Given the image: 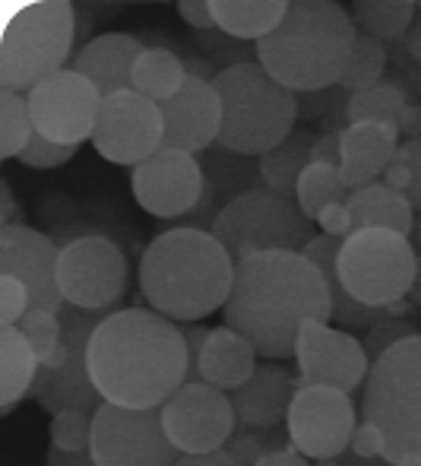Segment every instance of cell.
<instances>
[{
    "instance_id": "obj_28",
    "label": "cell",
    "mask_w": 421,
    "mask_h": 466,
    "mask_svg": "<svg viewBox=\"0 0 421 466\" xmlns=\"http://www.w3.org/2000/svg\"><path fill=\"white\" fill-rule=\"evenodd\" d=\"M38 356L19 327H0V410L10 412L29 397L38 374Z\"/></svg>"
},
{
    "instance_id": "obj_14",
    "label": "cell",
    "mask_w": 421,
    "mask_h": 466,
    "mask_svg": "<svg viewBox=\"0 0 421 466\" xmlns=\"http://www.w3.org/2000/svg\"><path fill=\"white\" fill-rule=\"evenodd\" d=\"M92 147L102 159L115 162V166H143L165 147L162 105L134 93V89L102 98Z\"/></svg>"
},
{
    "instance_id": "obj_32",
    "label": "cell",
    "mask_w": 421,
    "mask_h": 466,
    "mask_svg": "<svg viewBox=\"0 0 421 466\" xmlns=\"http://www.w3.org/2000/svg\"><path fill=\"white\" fill-rule=\"evenodd\" d=\"M348 124L374 121V124H399L403 111L409 108L403 83L396 80H380L377 86L361 89V93L348 96Z\"/></svg>"
},
{
    "instance_id": "obj_54",
    "label": "cell",
    "mask_w": 421,
    "mask_h": 466,
    "mask_svg": "<svg viewBox=\"0 0 421 466\" xmlns=\"http://www.w3.org/2000/svg\"><path fill=\"white\" fill-rule=\"evenodd\" d=\"M184 67H187V76H194V80H203V83H213L219 80V74H216V64L203 61V57H187L184 61Z\"/></svg>"
},
{
    "instance_id": "obj_30",
    "label": "cell",
    "mask_w": 421,
    "mask_h": 466,
    "mask_svg": "<svg viewBox=\"0 0 421 466\" xmlns=\"http://www.w3.org/2000/svg\"><path fill=\"white\" fill-rule=\"evenodd\" d=\"M187 83V67L168 48H146L134 67V93L153 98V102H168L181 93Z\"/></svg>"
},
{
    "instance_id": "obj_57",
    "label": "cell",
    "mask_w": 421,
    "mask_h": 466,
    "mask_svg": "<svg viewBox=\"0 0 421 466\" xmlns=\"http://www.w3.org/2000/svg\"><path fill=\"white\" fill-rule=\"evenodd\" d=\"M403 42H406V51H409V57H412V61L421 64V19H418L416 25H412L409 32H406V38H403Z\"/></svg>"
},
{
    "instance_id": "obj_6",
    "label": "cell",
    "mask_w": 421,
    "mask_h": 466,
    "mask_svg": "<svg viewBox=\"0 0 421 466\" xmlns=\"http://www.w3.org/2000/svg\"><path fill=\"white\" fill-rule=\"evenodd\" d=\"M361 422L377 425L393 466H421V333L371 365L361 387Z\"/></svg>"
},
{
    "instance_id": "obj_23",
    "label": "cell",
    "mask_w": 421,
    "mask_h": 466,
    "mask_svg": "<svg viewBox=\"0 0 421 466\" xmlns=\"http://www.w3.org/2000/svg\"><path fill=\"white\" fill-rule=\"evenodd\" d=\"M143 42L127 32H105L95 35L80 55L70 61V70L83 74L102 98L134 89V67L143 55Z\"/></svg>"
},
{
    "instance_id": "obj_21",
    "label": "cell",
    "mask_w": 421,
    "mask_h": 466,
    "mask_svg": "<svg viewBox=\"0 0 421 466\" xmlns=\"http://www.w3.org/2000/svg\"><path fill=\"white\" fill-rule=\"evenodd\" d=\"M342 162H339V178L348 190H361L367 185H377L390 162L399 153V127L396 124H348L339 134Z\"/></svg>"
},
{
    "instance_id": "obj_27",
    "label": "cell",
    "mask_w": 421,
    "mask_h": 466,
    "mask_svg": "<svg viewBox=\"0 0 421 466\" xmlns=\"http://www.w3.org/2000/svg\"><path fill=\"white\" fill-rule=\"evenodd\" d=\"M213 19L232 38H260L273 35L288 13V0H209Z\"/></svg>"
},
{
    "instance_id": "obj_46",
    "label": "cell",
    "mask_w": 421,
    "mask_h": 466,
    "mask_svg": "<svg viewBox=\"0 0 421 466\" xmlns=\"http://www.w3.org/2000/svg\"><path fill=\"white\" fill-rule=\"evenodd\" d=\"M311 162H320V166H333L339 168L342 162V147H339V130H330V134H320L311 147Z\"/></svg>"
},
{
    "instance_id": "obj_59",
    "label": "cell",
    "mask_w": 421,
    "mask_h": 466,
    "mask_svg": "<svg viewBox=\"0 0 421 466\" xmlns=\"http://www.w3.org/2000/svg\"><path fill=\"white\" fill-rule=\"evenodd\" d=\"M409 241H412V248H416V254H421V213H416V226H412Z\"/></svg>"
},
{
    "instance_id": "obj_55",
    "label": "cell",
    "mask_w": 421,
    "mask_h": 466,
    "mask_svg": "<svg viewBox=\"0 0 421 466\" xmlns=\"http://www.w3.org/2000/svg\"><path fill=\"white\" fill-rule=\"evenodd\" d=\"M326 466H393L386 457H358L352 448L346 451L342 457H336V461H330Z\"/></svg>"
},
{
    "instance_id": "obj_26",
    "label": "cell",
    "mask_w": 421,
    "mask_h": 466,
    "mask_svg": "<svg viewBox=\"0 0 421 466\" xmlns=\"http://www.w3.org/2000/svg\"><path fill=\"white\" fill-rule=\"evenodd\" d=\"M348 213H352V228H390L399 235H412L416 226V209L406 200V194H396L377 181V185H367L361 190H352L346 200Z\"/></svg>"
},
{
    "instance_id": "obj_1",
    "label": "cell",
    "mask_w": 421,
    "mask_h": 466,
    "mask_svg": "<svg viewBox=\"0 0 421 466\" xmlns=\"http://www.w3.org/2000/svg\"><path fill=\"white\" fill-rule=\"evenodd\" d=\"M222 318L226 327L254 346L263 362H282L295 356V343L307 320L330 324V286L305 254H251L235 264L232 295Z\"/></svg>"
},
{
    "instance_id": "obj_50",
    "label": "cell",
    "mask_w": 421,
    "mask_h": 466,
    "mask_svg": "<svg viewBox=\"0 0 421 466\" xmlns=\"http://www.w3.org/2000/svg\"><path fill=\"white\" fill-rule=\"evenodd\" d=\"M384 181L386 187L390 190H396V194H406L409 190V185H412V172H409V166H406L403 159H399V153H396V159L390 162V168L384 172Z\"/></svg>"
},
{
    "instance_id": "obj_8",
    "label": "cell",
    "mask_w": 421,
    "mask_h": 466,
    "mask_svg": "<svg viewBox=\"0 0 421 466\" xmlns=\"http://www.w3.org/2000/svg\"><path fill=\"white\" fill-rule=\"evenodd\" d=\"M209 232L216 235V241L226 248L235 264L251 254L266 251L305 254L307 245L317 238L314 222L301 213L298 203L269 187H251L232 197L216 216Z\"/></svg>"
},
{
    "instance_id": "obj_16",
    "label": "cell",
    "mask_w": 421,
    "mask_h": 466,
    "mask_svg": "<svg viewBox=\"0 0 421 466\" xmlns=\"http://www.w3.org/2000/svg\"><path fill=\"white\" fill-rule=\"evenodd\" d=\"M162 425H165L168 441L175 444L177 454H209L228 444V438L238 429L232 397L216 387L184 384L171 400L162 406Z\"/></svg>"
},
{
    "instance_id": "obj_7",
    "label": "cell",
    "mask_w": 421,
    "mask_h": 466,
    "mask_svg": "<svg viewBox=\"0 0 421 466\" xmlns=\"http://www.w3.org/2000/svg\"><path fill=\"white\" fill-rule=\"evenodd\" d=\"M76 55V4L35 0L6 19L0 38V86L32 93L70 67Z\"/></svg>"
},
{
    "instance_id": "obj_22",
    "label": "cell",
    "mask_w": 421,
    "mask_h": 466,
    "mask_svg": "<svg viewBox=\"0 0 421 466\" xmlns=\"http://www.w3.org/2000/svg\"><path fill=\"white\" fill-rule=\"evenodd\" d=\"M298 387H301L298 374H292L276 362H260L254 378L241 390L228 393V397H232L235 416H238L241 425L276 429V425H286Z\"/></svg>"
},
{
    "instance_id": "obj_12",
    "label": "cell",
    "mask_w": 421,
    "mask_h": 466,
    "mask_svg": "<svg viewBox=\"0 0 421 466\" xmlns=\"http://www.w3.org/2000/svg\"><path fill=\"white\" fill-rule=\"evenodd\" d=\"M92 457L98 466H175L162 410H121L102 403L92 416Z\"/></svg>"
},
{
    "instance_id": "obj_5",
    "label": "cell",
    "mask_w": 421,
    "mask_h": 466,
    "mask_svg": "<svg viewBox=\"0 0 421 466\" xmlns=\"http://www.w3.org/2000/svg\"><path fill=\"white\" fill-rule=\"evenodd\" d=\"M222 98L219 147L238 156H266L295 134L298 98L276 83L260 64H232L219 70Z\"/></svg>"
},
{
    "instance_id": "obj_45",
    "label": "cell",
    "mask_w": 421,
    "mask_h": 466,
    "mask_svg": "<svg viewBox=\"0 0 421 466\" xmlns=\"http://www.w3.org/2000/svg\"><path fill=\"white\" fill-rule=\"evenodd\" d=\"M352 451L358 457H384V435L377 431V425L358 422L355 438H352Z\"/></svg>"
},
{
    "instance_id": "obj_29",
    "label": "cell",
    "mask_w": 421,
    "mask_h": 466,
    "mask_svg": "<svg viewBox=\"0 0 421 466\" xmlns=\"http://www.w3.org/2000/svg\"><path fill=\"white\" fill-rule=\"evenodd\" d=\"M314 140H317V137H314L311 130H295L286 143H279V147L269 149L266 156H260L256 172H260L263 187L295 200V190H298L301 175H305V168L311 166Z\"/></svg>"
},
{
    "instance_id": "obj_40",
    "label": "cell",
    "mask_w": 421,
    "mask_h": 466,
    "mask_svg": "<svg viewBox=\"0 0 421 466\" xmlns=\"http://www.w3.org/2000/svg\"><path fill=\"white\" fill-rule=\"evenodd\" d=\"M76 149L80 147H61V143H51L45 140V137H32L29 147L19 153V162L29 168H57L64 166V162H70L76 156Z\"/></svg>"
},
{
    "instance_id": "obj_52",
    "label": "cell",
    "mask_w": 421,
    "mask_h": 466,
    "mask_svg": "<svg viewBox=\"0 0 421 466\" xmlns=\"http://www.w3.org/2000/svg\"><path fill=\"white\" fill-rule=\"evenodd\" d=\"M399 137H406V140H421V105H409V108L403 111V117H399Z\"/></svg>"
},
{
    "instance_id": "obj_11",
    "label": "cell",
    "mask_w": 421,
    "mask_h": 466,
    "mask_svg": "<svg viewBox=\"0 0 421 466\" xmlns=\"http://www.w3.org/2000/svg\"><path fill=\"white\" fill-rule=\"evenodd\" d=\"M57 286L64 301L83 311L117 308L127 289V258L105 235H80L61 248Z\"/></svg>"
},
{
    "instance_id": "obj_34",
    "label": "cell",
    "mask_w": 421,
    "mask_h": 466,
    "mask_svg": "<svg viewBox=\"0 0 421 466\" xmlns=\"http://www.w3.org/2000/svg\"><path fill=\"white\" fill-rule=\"evenodd\" d=\"M384 70H386V45L365 35V32H358V38L352 45V55L346 61V70L339 76V86L352 89V93L371 89L384 80Z\"/></svg>"
},
{
    "instance_id": "obj_2",
    "label": "cell",
    "mask_w": 421,
    "mask_h": 466,
    "mask_svg": "<svg viewBox=\"0 0 421 466\" xmlns=\"http://www.w3.org/2000/svg\"><path fill=\"white\" fill-rule=\"evenodd\" d=\"M98 397L121 410H162L187 384V343L175 320L153 308H121L89 339Z\"/></svg>"
},
{
    "instance_id": "obj_10",
    "label": "cell",
    "mask_w": 421,
    "mask_h": 466,
    "mask_svg": "<svg viewBox=\"0 0 421 466\" xmlns=\"http://www.w3.org/2000/svg\"><path fill=\"white\" fill-rule=\"evenodd\" d=\"M115 311L121 308H105V311H83L74 305L61 308V346L51 356V362L38 365L35 384L29 390V400H35L45 412L57 416L67 410H83L95 416V410L105 403L89 374V339L95 327Z\"/></svg>"
},
{
    "instance_id": "obj_42",
    "label": "cell",
    "mask_w": 421,
    "mask_h": 466,
    "mask_svg": "<svg viewBox=\"0 0 421 466\" xmlns=\"http://www.w3.org/2000/svg\"><path fill=\"white\" fill-rule=\"evenodd\" d=\"M399 159H403L412 172V185L406 190V200L412 203L416 213H421V140H406L403 147H399Z\"/></svg>"
},
{
    "instance_id": "obj_37",
    "label": "cell",
    "mask_w": 421,
    "mask_h": 466,
    "mask_svg": "<svg viewBox=\"0 0 421 466\" xmlns=\"http://www.w3.org/2000/svg\"><path fill=\"white\" fill-rule=\"evenodd\" d=\"M92 444V412L67 410L51 419V448L57 451H89Z\"/></svg>"
},
{
    "instance_id": "obj_18",
    "label": "cell",
    "mask_w": 421,
    "mask_h": 466,
    "mask_svg": "<svg viewBox=\"0 0 421 466\" xmlns=\"http://www.w3.org/2000/svg\"><path fill=\"white\" fill-rule=\"evenodd\" d=\"M134 200L155 219H181L206 197V175L196 156L162 147L153 159L130 172Z\"/></svg>"
},
{
    "instance_id": "obj_4",
    "label": "cell",
    "mask_w": 421,
    "mask_h": 466,
    "mask_svg": "<svg viewBox=\"0 0 421 466\" xmlns=\"http://www.w3.org/2000/svg\"><path fill=\"white\" fill-rule=\"evenodd\" d=\"M358 38L352 13L333 0H288L273 35L256 42V64L292 93H324L339 76Z\"/></svg>"
},
{
    "instance_id": "obj_3",
    "label": "cell",
    "mask_w": 421,
    "mask_h": 466,
    "mask_svg": "<svg viewBox=\"0 0 421 466\" xmlns=\"http://www.w3.org/2000/svg\"><path fill=\"white\" fill-rule=\"evenodd\" d=\"M232 282L235 260L206 228H168L140 258L143 299L175 324H196L226 308Z\"/></svg>"
},
{
    "instance_id": "obj_51",
    "label": "cell",
    "mask_w": 421,
    "mask_h": 466,
    "mask_svg": "<svg viewBox=\"0 0 421 466\" xmlns=\"http://www.w3.org/2000/svg\"><path fill=\"white\" fill-rule=\"evenodd\" d=\"M45 466H98L92 451H57V448H48V457H45Z\"/></svg>"
},
{
    "instance_id": "obj_43",
    "label": "cell",
    "mask_w": 421,
    "mask_h": 466,
    "mask_svg": "<svg viewBox=\"0 0 421 466\" xmlns=\"http://www.w3.org/2000/svg\"><path fill=\"white\" fill-rule=\"evenodd\" d=\"M317 226H320V235H330V238H339V241H346L348 235L355 232L352 213H348L346 203H333V207H326L324 213L317 216Z\"/></svg>"
},
{
    "instance_id": "obj_39",
    "label": "cell",
    "mask_w": 421,
    "mask_h": 466,
    "mask_svg": "<svg viewBox=\"0 0 421 466\" xmlns=\"http://www.w3.org/2000/svg\"><path fill=\"white\" fill-rule=\"evenodd\" d=\"M266 429H251V425H241L235 429V435L228 438L226 448L235 454V461L241 466H254L260 461L266 451H276V448H288V444H282V438H276V441H266V435H263Z\"/></svg>"
},
{
    "instance_id": "obj_49",
    "label": "cell",
    "mask_w": 421,
    "mask_h": 466,
    "mask_svg": "<svg viewBox=\"0 0 421 466\" xmlns=\"http://www.w3.org/2000/svg\"><path fill=\"white\" fill-rule=\"evenodd\" d=\"M254 466H314L307 461L305 454H298V451L288 444V448H276V451H266V454L260 457Z\"/></svg>"
},
{
    "instance_id": "obj_20",
    "label": "cell",
    "mask_w": 421,
    "mask_h": 466,
    "mask_svg": "<svg viewBox=\"0 0 421 466\" xmlns=\"http://www.w3.org/2000/svg\"><path fill=\"white\" fill-rule=\"evenodd\" d=\"M162 117H165V149L196 156L219 143L222 98L213 83L187 76L181 93L162 102Z\"/></svg>"
},
{
    "instance_id": "obj_17",
    "label": "cell",
    "mask_w": 421,
    "mask_h": 466,
    "mask_svg": "<svg viewBox=\"0 0 421 466\" xmlns=\"http://www.w3.org/2000/svg\"><path fill=\"white\" fill-rule=\"evenodd\" d=\"M295 362H298L301 387H336L346 393L365 387L367 371L374 365L358 337L320 320H307L301 327Z\"/></svg>"
},
{
    "instance_id": "obj_53",
    "label": "cell",
    "mask_w": 421,
    "mask_h": 466,
    "mask_svg": "<svg viewBox=\"0 0 421 466\" xmlns=\"http://www.w3.org/2000/svg\"><path fill=\"white\" fill-rule=\"evenodd\" d=\"M0 200H4V216H0V226L10 228V226H23V216H19V207L16 200H13V190L10 185H0Z\"/></svg>"
},
{
    "instance_id": "obj_36",
    "label": "cell",
    "mask_w": 421,
    "mask_h": 466,
    "mask_svg": "<svg viewBox=\"0 0 421 466\" xmlns=\"http://www.w3.org/2000/svg\"><path fill=\"white\" fill-rule=\"evenodd\" d=\"M19 330L23 337L32 343L35 350L38 362H51V356L57 352L61 346V337H64V324H61V314H51V311H29L23 320H19Z\"/></svg>"
},
{
    "instance_id": "obj_44",
    "label": "cell",
    "mask_w": 421,
    "mask_h": 466,
    "mask_svg": "<svg viewBox=\"0 0 421 466\" xmlns=\"http://www.w3.org/2000/svg\"><path fill=\"white\" fill-rule=\"evenodd\" d=\"M181 333H184V343H187V380L190 384H196V380H200V352H203V343H206V337H209V327L184 324Z\"/></svg>"
},
{
    "instance_id": "obj_47",
    "label": "cell",
    "mask_w": 421,
    "mask_h": 466,
    "mask_svg": "<svg viewBox=\"0 0 421 466\" xmlns=\"http://www.w3.org/2000/svg\"><path fill=\"white\" fill-rule=\"evenodd\" d=\"M177 13H181L184 23H190L194 29H213L216 25L213 10H209V4H203V0H181Z\"/></svg>"
},
{
    "instance_id": "obj_33",
    "label": "cell",
    "mask_w": 421,
    "mask_h": 466,
    "mask_svg": "<svg viewBox=\"0 0 421 466\" xmlns=\"http://www.w3.org/2000/svg\"><path fill=\"white\" fill-rule=\"evenodd\" d=\"M348 194H352V190L342 185L339 168L311 162V166L305 168V175H301V181H298L295 203H298V209L307 216V219L317 222V216L324 213L326 207H333V203H346Z\"/></svg>"
},
{
    "instance_id": "obj_58",
    "label": "cell",
    "mask_w": 421,
    "mask_h": 466,
    "mask_svg": "<svg viewBox=\"0 0 421 466\" xmlns=\"http://www.w3.org/2000/svg\"><path fill=\"white\" fill-rule=\"evenodd\" d=\"M409 301H412V308H421V254H418V270H416V282H412Z\"/></svg>"
},
{
    "instance_id": "obj_19",
    "label": "cell",
    "mask_w": 421,
    "mask_h": 466,
    "mask_svg": "<svg viewBox=\"0 0 421 466\" xmlns=\"http://www.w3.org/2000/svg\"><path fill=\"white\" fill-rule=\"evenodd\" d=\"M57 260L61 248L38 228H0V277H13L29 289V311L61 314L67 305L57 286Z\"/></svg>"
},
{
    "instance_id": "obj_48",
    "label": "cell",
    "mask_w": 421,
    "mask_h": 466,
    "mask_svg": "<svg viewBox=\"0 0 421 466\" xmlns=\"http://www.w3.org/2000/svg\"><path fill=\"white\" fill-rule=\"evenodd\" d=\"M175 466H241L228 448L209 451V454H181Z\"/></svg>"
},
{
    "instance_id": "obj_60",
    "label": "cell",
    "mask_w": 421,
    "mask_h": 466,
    "mask_svg": "<svg viewBox=\"0 0 421 466\" xmlns=\"http://www.w3.org/2000/svg\"><path fill=\"white\" fill-rule=\"evenodd\" d=\"M324 466H326V463H324Z\"/></svg>"
},
{
    "instance_id": "obj_24",
    "label": "cell",
    "mask_w": 421,
    "mask_h": 466,
    "mask_svg": "<svg viewBox=\"0 0 421 466\" xmlns=\"http://www.w3.org/2000/svg\"><path fill=\"white\" fill-rule=\"evenodd\" d=\"M256 350L232 327H216L209 330L200 352V380L222 393H235L254 378L256 371Z\"/></svg>"
},
{
    "instance_id": "obj_38",
    "label": "cell",
    "mask_w": 421,
    "mask_h": 466,
    "mask_svg": "<svg viewBox=\"0 0 421 466\" xmlns=\"http://www.w3.org/2000/svg\"><path fill=\"white\" fill-rule=\"evenodd\" d=\"M418 324L409 318H393V314H386L384 320H377V324L367 330V339H365V350L367 356H371V362H377L380 356H384L386 350H393L396 343H403V339H412L418 337Z\"/></svg>"
},
{
    "instance_id": "obj_15",
    "label": "cell",
    "mask_w": 421,
    "mask_h": 466,
    "mask_svg": "<svg viewBox=\"0 0 421 466\" xmlns=\"http://www.w3.org/2000/svg\"><path fill=\"white\" fill-rule=\"evenodd\" d=\"M35 134L61 147H83L92 140L102 111V93L76 70H61L25 93Z\"/></svg>"
},
{
    "instance_id": "obj_41",
    "label": "cell",
    "mask_w": 421,
    "mask_h": 466,
    "mask_svg": "<svg viewBox=\"0 0 421 466\" xmlns=\"http://www.w3.org/2000/svg\"><path fill=\"white\" fill-rule=\"evenodd\" d=\"M29 308V289L13 277H0V327H16Z\"/></svg>"
},
{
    "instance_id": "obj_13",
    "label": "cell",
    "mask_w": 421,
    "mask_h": 466,
    "mask_svg": "<svg viewBox=\"0 0 421 466\" xmlns=\"http://www.w3.org/2000/svg\"><path fill=\"white\" fill-rule=\"evenodd\" d=\"M358 412L346 390L336 387H298L286 419V438L307 461L330 463L352 448Z\"/></svg>"
},
{
    "instance_id": "obj_35",
    "label": "cell",
    "mask_w": 421,
    "mask_h": 466,
    "mask_svg": "<svg viewBox=\"0 0 421 466\" xmlns=\"http://www.w3.org/2000/svg\"><path fill=\"white\" fill-rule=\"evenodd\" d=\"M32 137H35V124H32L25 96L13 93V89H0V156L19 159V153L29 147Z\"/></svg>"
},
{
    "instance_id": "obj_9",
    "label": "cell",
    "mask_w": 421,
    "mask_h": 466,
    "mask_svg": "<svg viewBox=\"0 0 421 466\" xmlns=\"http://www.w3.org/2000/svg\"><path fill=\"white\" fill-rule=\"evenodd\" d=\"M418 254L409 235L390 228H361L339 245L336 273L346 292L367 308H393L409 299Z\"/></svg>"
},
{
    "instance_id": "obj_31",
    "label": "cell",
    "mask_w": 421,
    "mask_h": 466,
    "mask_svg": "<svg viewBox=\"0 0 421 466\" xmlns=\"http://www.w3.org/2000/svg\"><path fill=\"white\" fill-rule=\"evenodd\" d=\"M418 4L412 0H355L352 19L358 32L377 38V42H396L416 25Z\"/></svg>"
},
{
    "instance_id": "obj_56",
    "label": "cell",
    "mask_w": 421,
    "mask_h": 466,
    "mask_svg": "<svg viewBox=\"0 0 421 466\" xmlns=\"http://www.w3.org/2000/svg\"><path fill=\"white\" fill-rule=\"evenodd\" d=\"M89 29H92V16H89V10H85L83 4H76V55L85 48V45L92 42L89 38ZM74 55V57H76Z\"/></svg>"
},
{
    "instance_id": "obj_25",
    "label": "cell",
    "mask_w": 421,
    "mask_h": 466,
    "mask_svg": "<svg viewBox=\"0 0 421 466\" xmlns=\"http://www.w3.org/2000/svg\"><path fill=\"white\" fill-rule=\"evenodd\" d=\"M339 238H330V235H317V238L307 245L305 258L311 260L314 267H317L320 273H324L326 286H330V299H333V318L330 324L339 327V330H371L377 320H384L386 308H367L361 305V301H355L352 295L346 292V286H342L339 273H336V254H339Z\"/></svg>"
}]
</instances>
